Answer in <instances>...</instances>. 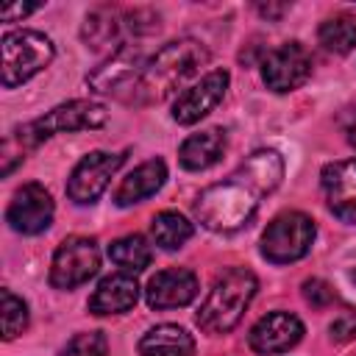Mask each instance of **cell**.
Returning <instances> with one entry per match:
<instances>
[{
	"mask_svg": "<svg viewBox=\"0 0 356 356\" xmlns=\"http://www.w3.org/2000/svg\"><path fill=\"white\" fill-rule=\"evenodd\" d=\"M284 178V159L273 147L250 153L225 181L206 186L195 200V217L203 228L217 234L239 231L256 214L261 197L278 189Z\"/></svg>",
	"mask_w": 356,
	"mask_h": 356,
	"instance_id": "obj_1",
	"label": "cell"
},
{
	"mask_svg": "<svg viewBox=\"0 0 356 356\" xmlns=\"http://www.w3.org/2000/svg\"><path fill=\"white\" fill-rule=\"evenodd\" d=\"M209 50L197 42V39H172L167 42L164 47H159L136 89L131 92L128 103H136V106H153V103H161L167 100L178 86H184L192 75L200 72V67L209 64Z\"/></svg>",
	"mask_w": 356,
	"mask_h": 356,
	"instance_id": "obj_2",
	"label": "cell"
},
{
	"mask_svg": "<svg viewBox=\"0 0 356 356\" xmlns=\"http://www.w3.org/2000/svg\"><path fill=\"white\" fill-rule=\"evenodd\" d=\"M259 289L256 275L248 267H231L225 270L209 289L206 300L200 303L195 320L206 334H228L242 320L245 309L250 306L253 295Z\"/></svg>",
	"mask_w": 356,
	"mask_h": 356,
	"instance_id": "obj_3",
	"label": "cell"
},
{
	"mask_svg": "<svg viewBox=\"0 0 356 356\" xmlns=\"http://www.w3.org/2000/svg\"><path fill=\"white\" fill-rule=\"evenodd\" d=\"M108 120V111L106 106L95 103V100H70V103H61L56 108H50L47 114L31 120L28 125H22L17 131V139L19 145H39L44 139H50L53 134H72V131H92V128H100L106 125Z\"/></svg>",
	"mask_w": 356,
	"mask_h": 356,
	"instance_id": "obj_4",
	"label": "cell"
},
{
	"mask_svg": "<svg viewBox=\"0 0 356 356\" xmlns=\"http://www.w3.org/2000/svg\"><path fill=\"white\" fill-rule=\"evenodd\" d=\"M56 56L50 36L42 31H6L3 33V86L14 89L42 72Z\"/></svg>",
	"mask_w": 356,
	"mask_h": 356,
	"instance_id": "obj_5",
	"label": "cell"
},
{
	"mask_svg": "<svg viewBox=\"0 0 356 356\" xmlns=\"http://www.w3.org/2000/svg\"><path fill=\"white\" fill-rule=\"evenodd\" d=\"M147 47L142 39H134V42H122L111 58L106 64H100L92 75H86V83L92 92L97 95H114V97H122L128 100L131 92L136 89L145 67H147Z\"/></svg>",
	"mask_w": 356,
	"mask_h": 356,
	"instance_id": "obj_6",
	"label": "cell"
},
{
	"mask_svg": "<svg viewBox=\"0 0 356 356\" xmlns=\"http://www.w3.org/2000/svg\"><path fill=\"white\" fill-rule=\"evenodd\" d=\"M314 220L303 211H284L278 214L261 234V256L273 264H289L303 259L314 242Z\"/></svg>",
	"mask_w": 356,
	"mask_h": 356,
	"instance_id": "obj_7",
	"label": "cell"
},
{
	"mask_svg": "<svg viewBox=\"0 0 356 356\" xmlns=\"http://www.w3.org/2000/svg\"><path fill=\"white\" fill-rule=\"evenodd\" d=\"M100 270V248L92 236H67L50 264V284L56 289H75Z\"/></svg>",
	"mask_w": 356,
	"mask_h": 356,
	"instance_id": "obj_8",
	"label": "cell"
},
{
	"mask_svg": "<svg viewBox=\"0 0 356 356\" xmlns=\"http://www.w3.org/2000/svg\"><path fill=\"white\" fill-rule=\"evenodd\" d=\"M142 14L145 11H122V8H114V6H100V8L86 14L81 36H83L86 47L103 50V47L117 44L125 33H134V39H142V36L159 31V28H147V25L136 22Z\"/></svg>",
	"mask_w": 356,
	"mask_h": 356,
	"instance_id": "obj_9",
	"label": "cell"
},
{
	"mask_svg": "<svg viewBox=\"0 0 356 356\" xmlns=\"http://www.w3.org/2000/svg\"><path fill=\"white\" fill-rule=\"evenodd\" d=\"M122 161H125V153H106V150L86 153V156L75 164L70 181H67V195H70V200H75V203H81V206L95 203V200L106 192L111 175L122 167Z\"/></svg>",
	"mask_w": 356,
	"mask_h": 356,
	"instance_id": "obj_10",
	"label": "cell"
},
{
	"mask_svg": "<svg viewBox=\"0 0 356 356\" xmlns=\"http://www.w3.org/2000/svg\"><path fill=\"white\" fill-rule=\"evenodd\" d=\"M309 75H312V56L300 42L278 44L261 61V78H264L267 89H273L278 95L303 86L309 81Z\"/></svg>",
	"mask_w": 356,
	"mask_h": 356,
	"instance_id": "obj_11",
	"label": "cell"
},
{
	"mask_svg": "<svg viewBox=\"0 0 356 356\" xmlns=\"http://www.w3.org/2000/svg\"><path fill=\"white\" fill-rule=\"evenodd\" d=\"M53 211H56V206H53L50 192L42 184L31 181V184H22L14 192V197L6 209V220L17 234L33 236V234H42V231L50 228Z\"/></svg>",
	"mask_w": 356,
	"mask_h": 356,
	"instance_id": "obj_12",
	"label": "cell"
},
{
	"mask_svg": "<svg viewBox=\"0 0 356 356\" xmlns=\"http://www.w3.org/2000/svg\"><path fill=\"white\" fill-rule=\"evenodd\" d=\"M228 89V72L225 70H211L206 72L197 83H192L189 89H184L175 103H172V120L178 125H195L200 122L209 111L217 108V103L225 97Z\"/></svg>",
	"mask_w": 356,
	"mask_h": 356,
	"instance_id": "obj_13",
	"label": "cell"
},
{
	"mask_svg": "<svg viewBox=\"0 0 356 356\" xmlns=\"http://www.w3.org/2000/svg\"><path fill=\"white\" fill-rule=\"evenodd\" d=\"M300 337H303L300 317H295L292 312H270L250 328L248 345L261 356H273L295 348Z\"/></svg>",
	"mask_w": 356,
	"mask_h": 356,
	"instance_id": "obj_14",
	"label": "cell"
},
{
	"mask_svg": "<svg viewBox=\"0 0 356 356\" xmlns=\"http://www.w3.org/2000/svg\"><path fill=\"white\" fill-rule=\"evenodd\" d=\"M197 295V275L186 267H167L147 281L145 300L150 309H181Z\"/></svg>",
	"mask_w": 356,
	"mask_h": 356,
	"instance_id": "obj_15",
	"label": "cell"
},
{
	"mask_svg": "<svg viewBox=\"0 0 356 356\" xmlns=\"http://www.w3.org/2000/svg\"><path fill=\"white\" fill-rule=\"evenodd\" d=\"M320 186L328 209L339 220L356 222V159L325 164L320 172Z\"/></svg>",
	"mask_w": 356,
	"mask_h": 356,
	"instance_id": "obj_16",
	"label": "cell"
},
{
	"mask_svg": "<svg viewBox=\"0 0 356 356\" xmlns=\"http://www.w3.org/2000/svg\"><path fill=\"white\" fill-rule=\"evenodd\" d=\"M139 300V284L134 275L128 273H114V275H106L97 289L92 292L89 298V312L97 314V317H106V314H122V312H131Z\"/></svg>",
	"mask_w": 356,
	"mask_h": 356,
	"instance_id": "obj_17",
	"label": "cell"
},
{
	"mask_svg": "<svg viewBox=\"0 0 356 356\" xmlns=\"http://www.w3.org/2000/svg\"><path fill=\"white\" fill-rule=\"evenodd\" d=\"M167 181V164L161 159H147L142 161L139 167H134L117 186L114 192V203L117 206H134V203H142L145 197L156 195Z\"/></svg>",
	"mask_w": 356,
	"mask_h": 356,
	"instance_id": "obj_18",
	"label": "cell"
},
{
	"mask_svg": "<svg viewBox=\"0 0 356 356\" xmlns=\"http://www.w3.org/2000/svg\"><path fill=\"white\" fill-rule=\"evenodd\" d=\"M228 147V136L222 128H206V131H197L192 136H186L178 147V161L184 170H209L211 164H217L222 159Z\"/></svg>",
	"mask_w": 356,
	"mask_h": 356,
	"instance_id": "obj_19",
	"label": "cell"
},
{
	"mask_svg": "<svg viewBox=\"0 0 356 356\" xmlns=\"http://www.w3.org/2000/svg\"><path fill=\"white\" fill-rule=\"evenodd\" d=\"M192 353H195L192 334L172 323L153 325L139 339V356H192Z\"/></svg>",
	"mask_w": 356,
	"mask_h": 356,
	"instance_id": "obj_20",
	"label": "cell"
},
{
	"mask_svg": "<svg viewBox=\"0 0 356 356\" xmlns=\"http://www.w3.org/2000/svg\"><path fill=\"white\" fill-rule=\"evenodd\" d=\"M108 259L128 275H136L142 273L150 261H153V250L147 245L145 236L139 234H128V236H120L108 245Z\"/></svg>",
	"mask_w": 356,
	"mask_h": 356,
	"instance_id": "obj_21",
	"label": "cell"
},
{
	"mask_svg": "<svg viewBox=\"0 0 356 356\" xmlns=\"http://www.w3.org/2000/svg\"><path fill=\"white\" fill-rule=\"evenodd\" d=\"M150 234H153V242L159 248L178 250V248H184L192 239L195 225L184 214H178V211H159L153 217V222H150Z\"/></svg>",
	"mask_w": 356,
	"mask_h": 356,
	"instance_id": "obj_22",
	"label": "cell"
},
{
	"mask_svg": "<svg viewBox=\"0 0 356 356\" xmlns=\"http://www.w3.org/2000/svg\"><path fill=\"white\" fill-rule=\"evenodd\" d=\"M317 39H320V44L328 53L345 56V53H350L356 47V19H350V17H331V19H325L320 25Z\"/></svg>",
	"mask_w": 356,
	"mask_h": 356,
	"instance_id": "obj_23",
	"label": "cell"
},
{
	"mask_svg": "<svg viewBox=\"0 0 356 356\" xmlns=\"http://www.w3.org/2000/svg\"><path fill=\"white\" fill-rule=\"evenodd\" d=\"M0 298H3V337L14 339L28 328V303L17 298L11 289H3Z\"/></svg>",
	"mask_w": 356,
	"mask_h": 356,
	"instance_id": "obj_24",
	"label": "cell"
},
{
	"mask_svg": "<svg viewBox=\"0 0 356 356\" xmlns=\"http://www.w3.org/2000/svg\"><path fill=\"white\" fill-rule=\"evenodd\" d=\"M106 350L108 342L103 331H81L58 350V356H106Z\"/></svg>",
	"mask_w": 356,
	"mask_h": 356,
	"instance_id": "obj_25",
	"label": "cell"
},
{
	"mask_svg": "<svg viewBox=\"0 0 356 356\" xmlns=\"http://www.w3.org/2000/svg\"><path fill=\"white\" fill-rule=\"evenodd\" d=\"M303 298H306V303H312L314 309H323V306H328V303H334V289H331V284H325L323 278H309V281H303Z\"/></svg>",
	"mask_w": 356,
	"mask_h": 356,
	"instance_id": "obj_26",
	"label": "cell"
},
{
	"mask_svg": "<svg viewBox=\"0 0 356 356\" xmlns=\"http://www.w3.org/2000/svg\"><path fill=\"white\" fill-rule=\"evenodd\" d=\"M331 337H334V339H339V342L353 339V337H356V317H350V314L337 317V320L331 323Z\"/></svg>",
	"mask_w": 356,
	"mask_h": 356,
	"instance_id": "obj_27",
	"label": "cell"
},
{
	"mask_svg": "<svg viewBox=\"0 0 356 356\" xmlns=\"http://www.w3.org/2000/svg\"><path fill=\"white\" fill-rule=\"evenodd\" d=\"M33 11H39V6H36V3H31V6H22V3H14V6H3V11H0V17H3V22H17V19H22V17H28V14H33Z\"/></svg>",
	"mask_w": 356,
	"mask_h": 356,
	"instance_id": "obj_28",
	"label": "cell"
},
{
	"mask_svg": "<svg viewBox=\"0 0 356 356\" xmlns=\"http://www.w3.org/2000/svg\"><path fill=\"white\" fill-rule=\"evenodd\" d=\"M348 142L356 147V114H353V120H350V125H348Z\"/></svg>",
	"mask_w": 356,
	"mask_h": 356,
	"instance_id": "obj_29",
	"label": "cell"
},
{
	"mask_svg": "<svg viewBox=\"0 0 356 356\" xmlns=\"http://www.w3.org/2000/svg\"><path fill=\"white\" fill-rule=\"evenodd\" d=\"M350 281H353V284H356V261H353V264H350Z\"/></svg>",
	"mask_w": 356,
	"mask_h": 356,
	"instance_id": "obj_30",
	"label": "cell"
}]
</instances>
